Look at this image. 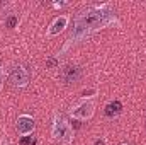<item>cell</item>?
<instances>
[{
  "label": "cell",
  "instance_id": "cell-1",
  "mask_svg": "<svg viewBox=\"0 0 146 145\" xmlns=\"http://www.w3.org/2000/svg\"><path fill=\"white\" fill-rule=\"evenodd\" d=\"M114 19V12L109 9H95V10H88L83 15H80L76 19L75 29L72 33V38H82L83 34L95 31L106 24H109Z\"/></svg>",
  "mask_w": 146,
  "mask_h": 145
},
{
  "label": "cell",
  "instance_id": "cell-2",
  "mask_svg": "<svg viewBox=\"0 0 146 145\" xmlns=\"http://www.w3.org/2000/svg\"><path fill=\"white\" fill-rule=\"evenodd\" d=\"M53 137H54L58 142H61V144L72 142L73 130H72V126H70V123H66L65 118H58V119L54 121V125H53Z\"/></svg>",
  "mask_w": 146,
  "mask_h": 145
},
{
  "label": "cell",
  "instance_id": "cell-3",
  "mask_svg": "<svg viewBox=\"0 0 146 145\" xmlns=\"http://www.w3.org/2000/svg\"><path fill=\"white\" fill-rule=\"evenodd\" d=\"M29 82V72L24 67H14L9 73V84L12 87H24Z\"/></svg>",
  "mask_w": 146,
  "mask_h": 145
},
{
  "label": "cell",
  "instance_id": "cell-4",
  "mask_svg": "<svg viewBox=\"0 0 146 145\" xmlns=\"http://www.w3.org/2000/svg\"><path fill=\"white\" fill-rule=\"evenodd\" d=\"M80 77H82V70L76 65H65L61 70V79L65 84H75L80 80Z\"/></svg>",
  "mask_w": 146,
  "mask_h": 145
},
{
  "label": "cell",
  "instance_id": "cell-5",
  "mask_svg": "<svg viewBox=\"0 0 146 145\" xmlns=\"http://www.w3.org/2000/svg\"><path fill=\"white\" fill-rule=\"evenodd\" d=\"M92 114H94V104L92 103H83L76 109L72 111V116L75 119H78V121H87Z\"/></svg>",
  "mask_w": 146,
  "mask_h": 145
},
{
  "label": "cell",
  "instance_id": "cell-6",
  "mask_svg": "<svg viewBox=\"0 0 146 145\" xmlns=\"http://www.w3.org/2000/svg\"><path fill=\"white\" fill-rule=\"evenodd\" d=\"M34 130V119L31 116H21L17 119V132L21 135H27Z\"/></svg>",
  "mask_w": 146,
  "mask_h": 145
},
{
  "label": "cell",
  "instance_id": "cell-7",
  "mask_svg": "<svg viewBox=\"0 0 146 145\" xmlns=\"http://www.w3.org/2000/svg\"><path fill=\"white\" fill-rule=\"evenodd\" d=\"M66 24H68V17H66V15L56 17V19L53 21V24L49 26V29H48V34H49V36H54V34H58L60 31H63V29L66 28Z\"/></svg>",
  "mask_w": 146,
  "mask_h": 145
},
{
  "label": "cell",
  "instance_id": "cell-8",
  "mask_svg": "<svg viewBox=\"0 0 146 145\" xmlns=\"http://www.w3.org/2000/svg\"><path fill=\"white\" fill-rule=\"evenodd\" d=\"M121 109H122V104L119 101H112V103H109L106 106V114L107 116H115V114L121 113Z\"/></svg>",
  "mask_w": 146,
  "mask_h": 145
},
{
  "label": "cell",
  "instance_id": "cell-9",
  "mask_svg": "<svg viewBox=\"0 0 146 145\" xmlns=\"http://www.w3.org/2000/svg\"><path fill=\"white\" fill-rule=\"evenodd\" d=\"M15 24H17V15H9L7 21H5V26L7 28H15Z\"/></svg>",
  "mask_w": 146,
  "mask_h": 145
},
{
  "label": "cell",
  "instance_id": "cell-10",
  "mask_svg": "<svg viewBox=\"0 0 146 145\" xmlns=\"http://www.w3.org/2000/svg\"><path fill=\"white\" fill-rule=\"evenodd\" d=\"M56 65H58V62H56L54 56H49V58L46 60V67H48V68H54Z\"/></svg>",
  "mask_w": 146,
  "mask_h": 145
},
{
  "label": "cell",
  "instance_id": "cell-11",
  "mask_svg": "<svg viewBox=\"0 0 146 145\" xmlns=\"http://www.w3.org/2000/svg\"><path fill=\"white\" fill-rule=\"evenodd\" d=\"M29 144H31V137H24L21 140V145H29Z\"/></svg>",
  "mask_w": 146,
  "mask_h": 145
},
{
  "label": "cell",
  "instance_id": "cell-12",
  "mask_svg": "<svg viewBox=\"0 0 146 145\" xmlns=\"http://www.w3.org/2000/svg\"><path fill=\"white\" fill-rule=\"evenodd\" d=\"M2 79H3V73H2V68H0V84H2Z\"/></svg>",
  "mask_w": 146,
  "mask_h": 145
}]
</instances>
